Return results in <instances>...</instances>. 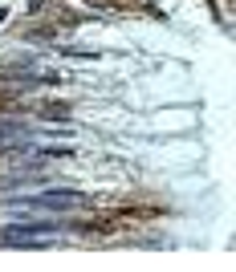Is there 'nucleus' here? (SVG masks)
Listing matches in <instances>:
<instances>
[{
  "label": "nucleus",
  "instance_id": "obj_1",
  "mask_svg": "<svg viewBox=\"0 0 236 272\" xmlns=\"http://www.w3.org/2000/svg\"><path fill=\"white\" fill-rule=\"evenodd\" d=\"M8 207H25V212H45V216H65V212H77L86 207V195L82 191H29V195H12Z\"/></svg>",
  "mask_w": 236,
  "mask_h": 272
},
{
  "label": "nucleus",
  "instance_id": "obj_2",
  "mask_svg": "<svg viewBox=\"0 0 236 272\" xmlns=\"http://www.w3.org/2000/svg\"><path fill=\"white\" fill-rule=\"evenodd\" d=\"M73 110L65 106V102H41V118H53V122H65Z\"/></svg>",
  "mask_w": 236,
  "mask_h": 272
},
{
  "label": "nucleus",
  "instance_id": "obj_3",
  "mask_svg": "<svg viewBox=\"0 0 236 272\" xmlns=\"http://www.w3.org/2000/svg\"><path fill=\"white\" fill-rule=\"evenodd\" d=\"M45 159H73V151L69 147H41L37 151V163H45Z\"/></svg>",
  "mask_w": 236,
  "mask_h": 272
},
{
  "label": "nucleus",
  "instance_id": "obj_4",
  "mask_svg": "<svg viewBox=\"0 0 236 272\" xmlns=\"http://www.w3.org/2000/svg\"><path fill=\"white\" fill-rule=\"evenodd\" d=\"M4 16H8V8H0V25H4Z\"/></svg>",
  "mask_w": 236,
  "mask_h": 272
}]
</instances>
